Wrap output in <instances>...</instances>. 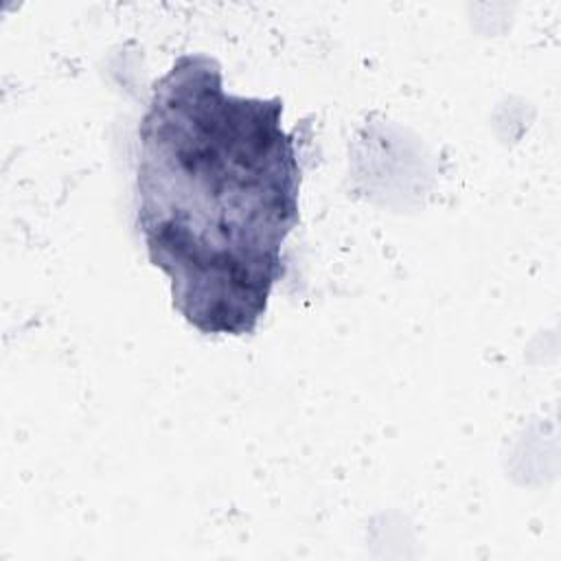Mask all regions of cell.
I'll return each instance as SVG.
<instances>
[{
	"instance_id": "cell-1",
	"label": "cell",
	"mask_w": 561,
	"mask_h": 561,
	"mask_svg": "<svg viewBox=\"0 0 561 561\" xmlns=\"http://www.w3.org/2000/svg\"><path fill=\"white\" fill-rule=\"evenodd\" d=\"M280 99L234 96L219 64L180 55L138 127V226L180 316L208 335L252 333L285 274L300 162Z\"/></svg>"
}]
</instances>
